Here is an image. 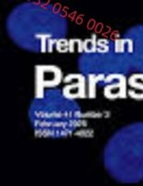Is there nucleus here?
Masks as SVG:
<instances>
[{
  "instance_id": "obj_3",
  "label": "nucleus",
  "mask_w": 143,
  "mask_h": 186,
  "mask_svg": "<svg viewBox=\"0 0 143 186\" xmlns=\"http://www.w3.org/2000/svg\"><path fill=\"white\" fill-rule=\"evenodd\" d=\"M103 165L120 183L143 181V122L126 125L110 137L103 149Z\"/></svg>"
},
{
  "instance_id": "obj_1",
  "label": "nucleus",
  "mask_w": 143,
  "mask_h": 186,
  "mask_svg": "<svg viewBox=\"0 0 143 186\" xmlns=\"http://www.w3.org/2000/svg\"><path fill=\"white\" fill-rule=\"evenodd\" d=\"M8 37L21 50L33 53L53 50L68 35L65 13L50 3L28 1L14 7L6 20Z\"/></svg>"
},
{
  "instance_id": "obj_2",
  "label": "nucleus",
  "mask_w": 143,
  "mask_h": 186,
  "mask_svg": "<svg viewBox=\"0 0 143 186\" xmlns=\"http://www.w3.org/2000/svg\"><path fill=\"white\" fill-rule=\"evenodd\" d=\"M28 118L35 135L46 139H62L73 134L81 125L80 104L61 88L43 90L32 100Z\"/></svg>"
},
{
  "instance_id": "obj_4",
  "label": "nucleus",
  "mask_w": 143,
  "mask_h": 186,
  "mask_svg": "<svg viewBox=\"0 0 143 186\" xmlns=\"http://www.w3.org/2000/svg\"><path fill=\"white\" fill-rule=\"evenodd\" d=\"M78 70L90 78H118L131 74L120 38L89 42L77 59Z\"/></svg>"
},
{
  "instance_id": "obj_5",
  "label": "nucleus",
  "mask_w": 143,
  "mask_h": 186,
  "mask_svg": "<svg viewBox=\"0 0 143 186\" xmlns=\"http://www.w3.org/2000/svg\"><path fill=\"white\" fill-rule=\"evenodd\" d=\"M120 40L132 73L143 74V24L128 28Z\"/></svg>"
}]
</instances>
